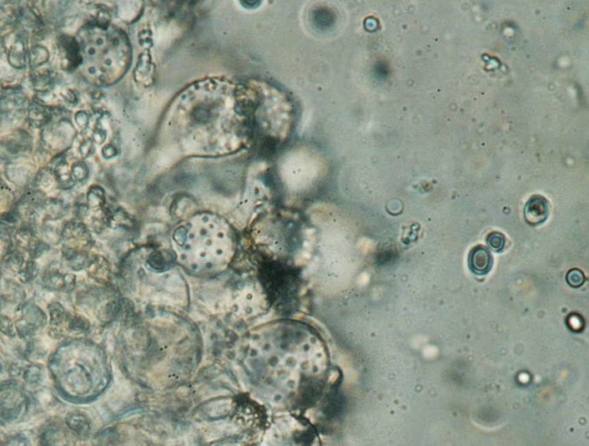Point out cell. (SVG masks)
Listing matches in <instances>:
<instances>
[{"mask_svg":"<svg viewBox=\"0 0 589 446\" xmlns=\"http://www.w3.org/2000/svg\"><path fill=\"white\" fill-rule=\"evenodd\" d=\"M261 446H321L318 433L309 422L293 416L274 420Z\"/></svg>","mask_w":589,"mask_h":446,"instance_id":"6da1fadb","label":"cell"},{"mask_svg":"<svg viewBox=\"0 0 589 446\" xmlns=\"http://www.w3.org/2000/svg\"><path fill=\"white\" fill-rule=\"evenodd\" d=\"M524 212L528 224L532 226L540 225L549 216V201L545 197L536 195L527 202Z\"/></svg>","mask_w":589,"mask_h":446,"instance_id":"7a4b0ae2","label":"cell"},{"mask_svg":"<svg viewBox=\"0 0 589 446\" xmlns=\"http://www.w3.org/2000/svg\"><path fill=\"white\" fill-rule=\"evenodd\" d=\"M468 265L473 274H488L492 267V258L489 250L482 245L475 247L469 253Z\"/></svg>","mask_w":589,"mask_h":446,"instance_id":"3957f363","label":"cell"},{"mask_svg":"<svg viewBox=\"0 0 589 446\" xmlns=\"http://www.w3.org/2000/svg\"><path fill=\"white\" fill-rule=\"evenodd\" d=\"M64 47L66 51L67 60H69L71 66H76L81 63L82 59L79 55V47L76 41L73 38L66 37L63 40Z\"/></svg>","mask_w":589,"mask_h":446,"instance_id":"277c9868","label":"cell"},{"mask_svg":"<svg viewBox=\"0 0 589 446\" xmlns=\"http://www.w3.org/2000/svg\"><path fill=\"white\" fill-rule=\"evenodd\" d=\"M490 249L494 250V252H501L505 248V238L504 235L499 232H492L489 234L486 238Z\"/></svg>","mask_w":589,"mask_h":446,"instance_id":"5b68a950","label":"cell"},{"mask_svg":"<svg viewBox=\"0 0 589 446\" xmlns=\"http://www.w3.org/2000/svg\"><path fill=\"white\" fill-rule=\"evenodd\" d=\"M566 282L573 288H580L585 282V275L580 269H573L566 275Z\"/></svg>","mask_w":589,"mask_h":446,"instance_id":"8992f818","label":"cell"}]
</instances>
